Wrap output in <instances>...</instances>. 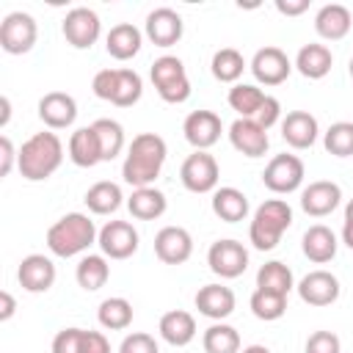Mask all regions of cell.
Returning a JSON list of instances; mask_svg holds the SVG:
<instances>
[{
  "instance_id": "obj_1",
  "label": "cell",
  "mask_w": 353,
  "mask_h": 353,
  "mask_svg": "<svg viewBox=\"0 0 353 353\" xmlns=\"http://www.w3.org/2000/svg\"><path fill=\"white\" fill-rule=\"evenodd\" d=\"M165 154H168V146H165V141L157 132H141V135H135L132 143H130V149H127L124 165H121L124 182L132 185V188H152L154 179L163 171Z\"/></svg>"
},
{
  "instance_id": "obj_2",
  "label": "cell",
  "mask_w": 353,
  "mask_h": 353,
  "mask_svg": "<svg viewBox=\"0 0 353 353\" xmlns=\"http://www.w3.org/2000/svg\"><path fill=\"white\" fill-rule=\"evenodd\" d=\"M63 163V143L55 132H36L30 135L22 149H19V174L28 179V182H41V179H50Z\"/></svg>"
},
{
  "instance_id": "obj_3",
  "label": "cell",
  "mask_w": 353,
  "mask_h": 353,
  "mask_svg": "<svg viewBox=\"0 0 353 353\" xmlns=\"http://www.w3.org/2000/svg\"><path fill=\"white\" fill-rule=\"evenodd\" d=\"M99 232L85 212H66L47 229V248L55 256H77L97 243Z\"/></svg>"
},
{
  "instance_id": "obj_4",
  "label": "cell",
  "mask_w": 353,
  "mask_h": 353,
  "mask_svg": "<svg viewBox=\"0 0 353 353\" xmlns=\"http://www.w3.org/2000/svg\"><path fill=\"white\" fill-rule=\"evenodd\" d=\"M292 223V207L284 199H268L254 210L248 240L256 251H273L281 240V234Z\"/></svg>"
},
{
  "instance_id": "obj_5",
  "label": "cell",
  "mask_w": 353,
  "mask_h": 353,
  "mask_svg": "<svg viewBox=\"0 0 353 353\" xmlns=\"http://www.w3.org/2000/svg\"><path fill=\"white\" fill-rule=\"evenodd\" d=\"M152 83H154V91L160 94L163 102H171V105H179L190 97V80H188V72H185V63L176 58V55H163L152 63Z\"/></svg>"
},
{
  "instance_id": "obj_6",
  "label": "cell",
  "mask_w": 353,
  "mask_h": 353,
  "mask_svg": "<svg viewBox=\"0 0 353 353\" xmlns=\"http://www.w3.org/2000/svg\"><path fill=\"white\" fill-rule=\"evenodd\" d=\"M36 39H39V25H36V19L30 14L11 11V14L3 17V22H0V47L8 55L30 52Z\"/></svg>"
},
{
  "instance_id": "obj_7",
  "label": "cell",
  "mask_w": 353,
  "mask_h": 353,
  "mask_svg": "<svg viewBox=\"0 0 353 353\" xmlns=\"http://www.w3.org/2000/svg\"><path fill=\"white\" fill-rule=\"evenodd\" d=\"M218 160L210 152H193L185 157L182 168H179V179L185 185V190L190 193H215L218 190Z\"/></svg>"
},
{
  "instance_id": "obj_8",
  "label": "cell",
  "mask_w": 353,
  "mask_h": 353,
  "mask_svg": "<svg viewBox=\"0 0 353 353\" xmlns=\"http://www.w3.org/2000/svg\"><path fill=\"white\" fill-rule=\"evenodd\" d=\"M303 160L298 154H276L262 171V182L273 193H292L303 185Z\"/></svg>"
},
{
  "instance_id": "obj_9",
  "label": "cell",
  "mask_w": 353,
  "mask_h": 353,
  "mask_svg": "<svg viewBox=\"0 0 353 353\" xmlns=\"http://www.w3.org/2000/svg\"><path fill=\"white\" fill-rule=\"evenodd\" d=\"M207 265L221 279H237L248 268V251L237 240H215L207 251Z\"/></svg>"
},
{
  "instance_id": "obj_10",
  "label": "cell",
  "mask_w": 353,
  "mask_h": 353,
  "mask_svg": "<svg viewBox=\"0 0 353 353\" xmlns=\"http://www.w3.org/2000/svg\"><path fill=\"white\" fill-rule=\"evenodd\" d=\"M61 30H63V39H66L72 47L88 50V47L99 39L102 25H99L97 11H91V8H85V6H77V8H72V11L63 17Z\"/></svg>"
},
{
  "instance_id": "obj_11",
  "label": "cell",
  "mask_w": 353,
  "mask_h": 353,
  "mask_svg": "<svg viewBox=\"0 0 353 353\" xmlns=\"http://www.w3.org/2000/svg\"><path fill=\"white\" fill-rule=\"evenodd\" d=\"M99 248L110 259H127L138 251V232L130 221H108L97 237Z\"/></svg>"
},
{
  "instance_id": "obj_12",
  "label": "cell",
  "mask_w": 353,
  "mask_h": 353,
  "mask_svg": "<svg viewBox=\"0 0 353 353\" xmlns=\"http://www.w3.org/2000/svg\"><path fill=\"white\" fill-rule=\"evenodd\" d=\"M292 66L295 63L279 47H262L251 58V72H254L256 83H262V85H281L290 77Z\"/></svg>"
},
{
  "instance_id": "obj_13",
  "label": "cell",
  "mask_w": 353,
  "mask_h": 353,
  "mask_svg": "<svg viewBox=\"0 0 353 353\" xmlns=\"http://www.w3.org/2000/svg\"><path fill=\"white\" fill-rule=\"evenodd\" d=\"M221 116L212 113V110H193L188 113L185 124H182V132H185V141L196 149V152H207L210 146L218 143L221 138Z\"/></svg>"
},
{
  "instance_id": "obj_14",
  "label": "cell",
  "mask_w": 353,
  "mask_h": 353,
  "mask_svg": "<svg viewBox=\"0 0 353 353\" xmlns=\"http://www.w3.org/2000/svg\"><path fill=\"white\" fill-rule=\"evenodd\" d=\"M154 254L165 265H182L193 254V237L185 226H163L154 234Z\"/></svg>"
},
{
  "instance_id": "obj_15",
  "label": "cell",
  "mask_w": 353,
  "mask_h": 353,
  "mask_svg": "<svg viewBox=\"0 0 353 353\" xmlns=\"http://www.w3.org/2000/svg\"><path fill=\"white\" fill-rule=\"evenodd\" d=\"M342 201V188L331 179H317V182H309L303 190H301V207L306 215L312 218H325L331 215Z\"/></svg>"
},
{
  "instance_id": "obj_16",
  "label": "cell",
  "mask_w": 353,
  "mask_h": 353,
  "mask_svg": "<svg viewBox=\"0 0 353 353\" xmlns=\"http://www.w3.org/2000/svg\"><path fill=\"white\" fill-rule=\"evenodd\" d=\"M143 30H146V36H149V41L154 47H171V44H176L182 39L185 25H182V17L174 8L160 6V8L149 11Z\"/></svg>"
},
{
  "instance_id": "obj_17",
  "label": "cell",
  "mask_w": 353,
  "mask_h": 353,
  "mask_svg": "<svg viewBox=\"0 0 353 353\" xmlns=\"http://www.w3.org/2000/svg\"><path fill=\"white\" fill-rule=\"evenodd\" d=\"M339 279L328 270H312L298 281V295L309 306H331L339 298Z\"/></svg>"
},
{
  "instance_id": "obj_18",
  "label": "cell",
  "mask_w": 353,
  "mask_h": 353,
  "mask_svg": "<svg viewBox=\"0 0 353 353\" xmlns=\"http://www.w3.org/2000/svg\"><path fill=\"white\" fill-rule=\"evenodd\" d=\"M39 119L50 130H66L77 119V102L66 91H50L39 99Z\"/></svg>"
},
{
  "instance_id": "obj_19",
  "label": "cell",
  "mask_w": 353,
  "mask_h": 353,
  "mask_svg": "<svg viewBox=\"0 0 353 353\" xmlns=\"http://www.w3.org/2000/svg\"><path fill=\"white\" fill-rule=\"evenodd\" d=\"M229 141L232 146L245 154V157H262L270 146V138H268V130L259 127L254 119H237L232 121L229 127Z\"/></svg>"
},
{
  "instance_id": "obj_20",
  "label": "cell",
  "mask_w": 353,
  "mask_h": 353,
  "mask_svg": "<svg viewBox=\"0 0 353 353\" xmlns=\"http://www.w3.org/2000/svg\"><path fill=\"white\" fill-rule=\"evenodd\" d=\"M17 279H19L22 290H28V292H47L55 284V265L44 254H28L19 262Z\"/></svg>"
},
{
  "instance_id": "obj_21",
  "label": "cell",
  "mask_w": 353,
  "mask_h": 353,
  "mask_svg": "<svg viewBox=\"0 0 353 353\" xmlns=\"http://www.w3.org/2000/svg\"><path fill=\"white\" fill-rule=\"evenodd\" d=\"M317 119L309 110H290L281 119V138L292 146V149H309L317 141Z\"/></svg>"
},
{
  "instance_id": "obj_22",
  "label": "cell",
  "mask_w": 353,
  "mask_h": 353,
  "mask_svg": "<svg viewBox=\"0 0 353 353\" xmlns=\"http://www.w3.org/2000/svg\"><path fill=\"white\" fill-rule=\"evenodd\" d=\"M196 309H199V314H204V317H210L215 323L226 320L234 312V292H232V287L204 284L196 292Z\"/></svg>"
},
{
  "instance_id": "obj_23",
  "label": "cell",
  "mask_w": 353,
  "mask_h": 353,
  "mask_svg": "<svg viewBox=\"0 0 353 353\" xmlns=\"http://www.w3.org/2000/svg\"><path fill=\"white\" fill-rule=\"evenodd\" d=\"M350 25H353V17H350V8L342 6V3H325L317 14H314V30L320 39H328V41H339L350 33Z\"/></svg>"
},
{
  "instance_id": "obj_24",
  "label": "cell",
  "mask_w": 353,
  "mask_h": 353,
  "mask_svg": "<svg viewBox=\"0 0 353 353\" xmlns=\"http://www.w3.org/2000/svg\"><path fill=\"white\" fill-rule=\"evenodd\" d=\"M301 248H303L306 259H312L314 265H325V262H331V259L336 256L339 243H336V234H334L328 226L314 223V226H309V229L303 232Z\"/></svg>"
},
{
  "instance_id": "obj_25",
  "label": "cell",
  "mask_w": 353,
  "mask_h": 353,
  "mask_svg": "<svg viewBox=\"0 0 353 353\" xmlns=\"http://www.w3.org/2000/svg\"><path fill=\"white\" fill-rule=\"evenodd\" d=\"M157 331H160L163 342H168V345H174V347H185V345H190L193 336H196V320H193V314L185 312V309H171V312H165V314L160 317Z\"/></svg>"
},
{
  "instance_id": "obj_26",
  "label": "cell",
  "mask_w": 353,
  "mask_h": 353,
  "mask_svg": "<svg viewBox=\"0 0 353 353\" xmlns=\"http://www.w3.org/2000/svg\"><path fill=\"white\" fill-rule=\"evenodd\" d=\"M331 66H334L331 50H328L325 44H317V41L303 44V47L298 50V55H295V69H298L303 77H309V80H323V77L331 72Z\"/></svg>"
},
{
  "instance_id": "obj_27",
  "label": "cell",
  "mask_w": 353,
  "mask_h": 353,
  "mask_svg": "<svg viewBox=\"0 0 353 353\" xmlns=\"http://www.w3.org/2000/svg\"><path fill=\"white\" fill-rule=\"evenodd\" d=\"M143 41V33L132 25V22H119L110 28V33L105 36V47L116 61H130L132 55H138Z\"/></svg>"
},
{
  "instance_id": "obj_28",
  "label": "cell",
  "mask_w": 353,
  "mask_h": 353,
  "mask_svg": "<svg viewBox=\"0 0 353 353\" xmlns=\"http://www.w3.org/2000/svg\"><path fill=\"white\" fill-rule=\"evenodd\" d=\"M69 160L80 168H94L97 163H102V152H99V141H97V132L94 127H80L72 132L69 138Z\"/></svg>"
},
{
  "instance_id": "obj_29",
  "label": "cell",
  "mask_w": 353,
  "mask_h": 353,
  "mask_svg": "<svg viewBox=\"0 0 353 353\" xmlns=\"http://www.w3.org/2000/svg\"><path fill=\"white\" fill-rule=\"evenodd\" d=\"M165 207H168L165 193L157 190L154 185L152 188H135L132 196L127 199V210L138 221H154V218H160L165 212Z\"/></svg>"
},
{
  "instance_id": "obj_30",
  "label": "cell",
  "mask_w": 353,
  "mask_h": 353,
  "mask_svg": "<svg viewBox=\"0 0 353 353\" xmlns=\"http://www.w3.org/2000/svg\"><path fill=\"white\" fill-rule=\"evenodd\" d=\"M212 212L226 223H237L248 215V196L232 185L218 188L212 193Z\"/></svg>"
},
{
  "instance_id": "obj_31",
  "label": "cell",
  "mask_w": 353,
  "mask_h": 353,
  "mask_svg": "<svg viewBox=\"0 0 353 353\" xmlns=\"http://www.w3.org/2000/svg\"><path fill=\"white\" fill-rule=\"evenodd\" d=\"M74 279H77V284H80L85 292H97L99 287H105V281L110 279V265H108L105 254H85V256L77 262Z\"/></svg>"
},
{
  "instance_id": "obj_32",
  "label": "cell",
  "mask_w": 353,
  "mask_h": 353,
  "mask_svg": "<svg viewBox=\"0 0 353 353\" xmlns=\"http://www.w3.org/2000/svg\"><path fill=\"white\" fill-rule=\"evenodd\" d=\"M121 188L116 185V182H108V179H102V182H94L88 190H85V207L94 212V215H110V212H116L119 207H121Z\"/></svg>"
},
{
  "instance_id": "obj_33",
  "label": "cell",
  "mask_w": 353,
  "mask_h": 353,
  "mask_svg": "<svg viewBox=\"0 0 353 353\" xmlns=\"http://www.w3.org/2000/svg\"><path fill=\"white\" fill-rule=\"evenodd\" d=\"M97 320L108 331H124L132 323V303L127 298H121V295L105 298L99 303V309H97Z\"/></svg>"
},
{
  "instance_id": "obj_34",
  "label": "cell",
  "mask_w": 353,
  "mask_h": 353,
  "mask_svg": "<svg viewBox=\"0 0 353 353\" xmlns=\"http://www.w3.org/2000/svg\"><path fill=\"white\" fill-rule=\"evenodd\" d=\"M265 91L262 88H256V85H251V83H234L232 88H229V105H232V110H237L240 113V119H254L256 113H259V108H262V102H265Z\"/></svg>"
},
{
  "instance_id": "obj_35",
  "label": "cell",
  "mask_w": 353,
  "mask_h": 353,
  "mask_svg": "<svg viewBox=\"0 0 353 353\" xmlns=\"http://www.w3.org/2000/svg\"><path fill=\"white\" fill-rule=\"evenodd\" d=\"M256 287H259V290L279 292V295H290V290L295 287V284H292V270H290L284 262L270 259V262H265V265L256 270Z\"/></svg>"
},
{
  "instance_id": "obj_36",
  "label": "cell",
  "mask_w": 353,
  "mask_h": 353,
  "mask_svg": "<svg viewBox=\"0 0 353 353\" xmlns=\"http://www.w3.org/2000/svg\"><path fill=\"white\" fill-rule=\"evenodd\" d=\"M94 132H97V141H99V152H102V163L105 160H113L121 154L124 149V127L113 119H97L94 124Z\"/></svg>"
},
{
  "instance_id": "obj_37",
  "label": "cell",
  "mask_w": 353,
  "mask_h": 353,
  "mask_svg": "<svg viewBox=\"0 0 353 353\" xmlns=\"http://www.w3.org/2000/svg\"><path fill=\"white\" fill-rule=\"evenodd\" d=\"M204 353H240V334L226 323H212L201 336Z\"/></svg>"
},
{
  "instance_id": "obj_38",
  "label": "cell",
  "mask_w": 353,
  "mask_h": 353,
  "mask_svg": "<svg viewBox=\"0 0 353 353\" xmlns=\"http://www.w3.org/2000/svg\"><path fill=\"white\" fill-rule=\"evenodd\" d=\"M212 77L221 80V83H237L243 69H245V58L234 50V47H221L215 55H212Z\"/></svg>"
},
{
  "instance_id": "obj_39",
  "label": "cell",
  "mask_w": 353,
  "mask_h": 353,
  "mask_svg": "<svg viewBox=\"0 0 353 353\" xmlns=\"http://www.w3.org/2000/svg\"><path fill=\"white\" fill-rule=\"evenodd\" d=\"M143 94V80L135 69H116V88H113V105L119 108H130L141 99Z\"/></svg>"
},
{
  "instance_id": "obj_40",
  "label": "cell",
  "mask_w": 353,
  "mask_h": 353,
  "mask_svg": "<svg viewBox=\"0 0 353 353\" xmlns=\"http://www.w3.org/2000/svg\"><path fill=\"white\" fill-rule=\"evenodd\" d=\"M251 312L254 317L270 323V320H279L284 312H287V295H279V292H270V290H254L251 295Z\"/></svg>"
},
{
  "instance_id": "obj_41",
  "label": "cell",
  "mask_w": 353,
  "mask_h": 353,
  "mask_svg": "<svg viewBox=\"0 0 353 353\" xmlns=\"http://www.w3.org/2000/svg\"><path fill=\"white\" fill-rule=\"evenodd\" d=\"M325 152L334 157H350L353 154V121H334L323 135Z\"/></svg>"
},
{
  "instance_id": "obj_42",
  "label": "cell",
  "mask_w": 353,
  "mask_h": 353,
  "mask_svg": "<svg viewBox=\"0 0 353 353\" xmlns=\"http://www.w3.org/2000/svg\"><path fill=\"white\" fill-rule=\"evenodd\" d=\"M85 328H63L52 339V353H83Z\"/></svg>"
},
{
  "instance_id": "obj_43",
  "label": "cell",
  "mask_w": 353,
  "mask_h": 353,
  "mask_svg": "<svg viewBox=\"0 0 353 353\" xmlns=\"http://www.w3.org/2000/svg\"><path fill=\"white\" fill-rule=\"evenodd\" d=\"M119 353H160L157 342L152 334H143V331H135V334H127L119 345Z\"/></svg>"
},
{
  "instance_id": "obj_44",
  "label": "cell",
  "mask_w": 353,
  "mask_h": 353,
  "mask_svg": "<svg viewBox=\"0 0 353 353\" xmlns=\"http://www.w3.org/2000/svg\"><path fill=\"white\" fill-rule=\"evenodd\" d=\"M306 353H342V342L334 331H314L306 339Z\"/></svg>"
},
{
  "instance_id": "obj_45",
  "label": "cell",
  "mask_w": 353,
  "mask_h": 353,
  "mask_svg": "<svg viewBox=\"0 0 353 353\" xmlns=\"http://www.w3.org/2000/svg\"><path fill=\"white\" fill-rule=\"evenodd\" d=\"M113 88H116V69H99V72L94 74V80H91L94 97L110 102V99H113Z\"/></svg>"
},
{
  "instance_id": "obj_46",
  "label": "cell",
  "mask_w": 353,
  "mask_h": 353,
  "mask_svg": "<svg viewBox=\"0 0 353 353\" xmlns=\"http://www.w3.org/2000/svg\"><path fill=\"white\" fill-rule=\"evenodd\" d=\"M279 116H281V102L276 99V97H265V102H262V108H259V113L254 116V121L259 124V127H265V130H270L276 121H279Z\"/></svg>"
},
{
  "instance_id": "obj_47",
  "label": "cell",
  "mask_w": 353,
  "mask_h": 353,
  "mask_svg": "<svg viewBox=\"0 0 353 353\" xmlns=\"http://www.w3.org/2000/svg\"><path fill=\"white\" fill-rule=\"evenodd\" d=\"M14 163H19V152H14V143L8 135L0 138V176H8Z\"/></svg>"
},
{
  "instance_id": "obj_48",
  "label": "cell",
  "mask_w": 353,
  "mask_h": 353,
  "mask_svg": "<svg viewBox=\"0 0 353 353\" xmlns=\"http://www.w3.org/2000/svg\"><path fill=\"white\" fill-rule=\"evenodd\" d=\"M83 353H110V342L102 331H85L83 336Z\"/></svg>"
},
{
  "instance_id": "obj_49",
  "label": "cell",
  "mask_w": 353,
  "mask_h": 353,
  "mask_svg": "<svg viewBox=\"0 0 353 353\" xmlns=\"http://www.w3.org/2000/svg\"><path fill=\"white\" fill-rule=\"evenodd\" d=\"M309 8V0H276V11L284 17H298Z\"/></svg>"
},
{
  "instance_id": "obj_50",
  "label": "cell",
  "mask_w": 353,
  "mask_h": 353,
  "mask_svg": "<svg viewBox=\"0 0 353 353\" xmlns=\"http://www.w3.org/2000/svg\"><path fill=\"white\" fill-rule=\"evenodd\" d=\"M14 312H17V301H14V295H11L8 290H3V292H0V320H3V323L11 320Z\"/></svg>"
},
{
  "instance_id": "obj_51",
  "label": "cell",
  "mask_w": 353,
  "mask_h": 353,
  "mask_svg": "<svg viewBox=\"0 0 353 353\" xmlns=\"http://www.w3.org/2000/svg\"><path fill=\"white\" fill-rule=\"evenodd\" d=\"M342 243L353 251V221L350 218H345V223H342Z\"/></svg>"
},
{
  "instance_id": "obj_52",
  "label": "cell",
  "mask_w": 353,
  "mask_h": 353,
  "mask_svg": "<svg viewBox=\"0 0 353 353\" xmlns=\"http://www.w3.org/2000/svg\"><path fill=\"white\" fill-rule=\"evenodd\" d=\"M0 127H6L8 124V119H11V102H8V97H0Z\"/></svg>"
},
{
  "instance_id": "obj_53",
  "label": "cell",
  "mask_w": 353,
  "mask_h": 353,
  "mask_svg": "<svg viewBox=\"0 0 353 353\" xmlns=\"http://www.w3.org/2000/svg\"><path fill=\"white\" fill-rule=\"evenodd\" d=\"M243 353H270L265 345H248V347H243Z\"/></svg>"
},
{
  "instance_id": "obj_54",
  "label": "cell",
  "mask_w": 353,
  "mask_h": 353,
  "mask_svg": "<svg viewBox=\"0 0 353 353\" xmlns=\"http://www.w3.org/2000/svg\"><path fill=\"white\" fill-rule=\"evenodd\" d=\"M345 218H350L353 221V199L347 201V207H345Z\"/></svg>"
},
{
  "instance_id": "obj_55",
  "label": "cell",
  "mask_w": 353,
  "mask_h": 353,
  "mask_svg": "<svg viewBox=\"0 0 353 353\" xmlns=\"http://www.w3.org/2000/svg\"><path fill=\"white\" fill-rule=\"evenodd\" d=\"M347 69H350V77H353V58H350V63H347Z\"/></svg>"
}]
</instances>
